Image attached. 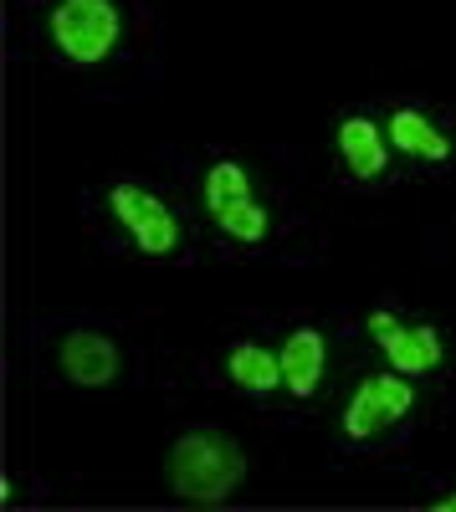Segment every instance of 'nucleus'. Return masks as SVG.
Here are the masks:
<instances>
[{"instance_id":"3","label":"nucleus","mask_w":456,"mask_h":512,"mask_svg":"<svg viewBox=\"0 0 456 512\" xmlns=\"http://www.w3.org/2000/svg\"><path fill=\"white\" fill-rule=\"evenodd\" d=\"M410 410H416V384H410V374L400 369H380L354 384V395L344 405V436L349 441H369L380 436L385 425L405 420Z\"/></svg>"},{"instance_id":"2","label":"nucleus","mask_w":456,"mask_h":512,"mask_svg":"<svg viewBox=\"0 0 456 512\" xmlns=\"http://www.w3.org/2000/svg\"><path fill=\"white\" fill-rule=\"evenodd\" d=\"M47 31H52L57 57H67L72 67H93L118 47L123 11L113 0H57L47 16Z\"/></svg>"},{"instance_id":"5","label":"nucleus","mask_w":456,"mask_h":512,"mask_svg":"<svg viewBox=\"0 0 456 512\" xmlns=\"http://www.w3.org/2000/svg\"><path fill=\"white\" fill-rule=\"evenodd\" d=\"M108 205H113L118 226L134 236V246H139L144 256H170V251L180 246L175 210L164 205L159 195H149L144 185H113V190H108Z\"/></svg>"},{"instance_id":"11","label":"nucleus","mask_w":456,"mask_h":512,"mask_svg":"<svg viewBox=\"0 0 456 512\" xmlns=\"http://www.w3.org/2000/svg\"><path fill=\"white\" fill-rule=\"evenodd\" d=\"M211 221L231 236V241H246V246H257V241H267V205H257V195L252 200H236V205H221V210H211Z\"/></svg>"},{"instance_id":"1","label":"nucleus","mask_w":456,"mask_h":512,"mask_svg":"<svg viewBox=\"0 0 456 512\" xmlns=\"http://www.w3.org/2000/svg\"><path fill=\"white\" fill-rule=\"evenodd\" d=\"M164 477H170V492L180 502L216 507L246 482V451L226 431H216V425H195V431L175 436Z\"/></svg>"},{"instance_id":"13","label":"nucleus","mask_w":456,"mask_h":512,"mask_svg":"<svg viewBox=\"0 0 456 512\" xmlns=\"http://www.w3.org/2000/svg\"><path fill=\"white\" fill-rule=\"evenodd\" d=\"M436 507H441V512H456V492H446V497H441Z\"/></svg>"},{"instance_id":"10","label":"nucleus","mask_w":456,"mask_h":512,"mask_svg":"<svg viewBox=\"0 0 456 512\" xmlns=\"http://www.w3.org/2000/svg\"><path fill=\"white\" fill-rule=\"evenodd\" d=\"M226 379L236 384V390H246V395H272L282 384V359L272 349H262V344H231Z\"/></svg>"},{"instance_id":"8","label":"nucleus","mask_w":456,"mask_h":512,"mask_svg":"<svg viewBox=\"0 0 456 512\" xmlns=\"http://www.w3.org/2000/svg\"><path fill=\"white\" fill-rule=\"evenodd\" d=\"M57 364L72 384H108L118 374V344L98 328H72L57 349Z\"/></svg>"},{"instance_id":"6","label":"nucleus","mask_w":456,"mask_h":512,"mask_svg":"<svg viewBox=\"0 0 456 512\" xmlns=\"http://www.w3.org/2000/svg\"><path fill=\"white\" fill-rule=\"evenodd\" d=\"M339 164H344V175L354 180H380L385 169H390V139H385V123L375 118H364V113H349L339 123Z\"/></svg>"},{"instance_id":"9","label":"nucleus","mask_w":456,"mask_h":512,"mask_svg":"<svg viewBox=\"0 0 456 512\" xmlns=\"http://www.w3.org/2000/svg\"><path fill=\"white\" fill-rule=\"evenodd\" d=\"M385 139L395 154L421 159V164H446L451 159V134L436 128V118H426L421 108H395L385 118Z\"/></svg>"},{"instance_id":"12","label":"nucleus","mask_w":456,"mask_h":512,"mask_svg":"<svg viewBox=\"0 0 456 512\" xmlns=\"http://www.w3.org/2000/svg\"><path fill=\"white\" fill-rule=\"evenodd\" d=\"M236 200H252V175L236 164V159H221L205 169V205L221 210V205H236Z\"/></svg>"},{"instance_id":"7","label":"nucleus","mask_w":456,"mask_h":512,"mask_svg":"<svg viewBox=\"0 0 456 512\" xmlns=\"http://www.w3.org/2000/svg\"><path fill=\"white\" fill-rule=\"evenodd\" d=\"M282 390H293L298 400H313L318 384H323V369H328V338L318 328H293L282 338Z\"/></svg>"},{"instance_id":"4","label":"nucleus","mask_w":456,"mask_h":512,"mask_svg":"<svg viewBox=\"0 0 456 512\" xmlns=\"http://www.w3.org/2000/svg\"><path fill=\"white\" fill-rule=\"evenodd\" d=\"M369 338L380 344V354L390 359V369L410 374V379H421V374H436L441 359H446V344H441V333L431 323H400L395 313L375 308L364 318Z\"/></svg>"}]
</instances>
